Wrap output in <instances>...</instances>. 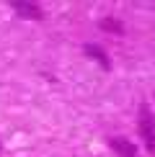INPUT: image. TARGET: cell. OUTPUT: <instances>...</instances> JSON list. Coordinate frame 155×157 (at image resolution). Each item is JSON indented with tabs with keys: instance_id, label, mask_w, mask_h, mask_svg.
Returning a JSON list of instances; mask_svg holds the SVG:
<instances>
[{
	"instance_id": "obj_6",
	"label": "cell",
	"mask_w": 155,
	"mask_h": 157,
	"mask_svg": "<svg viewBox=\"0 0 155 157\" xmlns=\"http://www.w3.org/2000/svg\"><path fill=\"white\" fill-rule=\"evenodd\" d=\"M0 152H3V144H0Z\"/></svg>"
},
{
	"instance_id": "obj_3",
	"label": "cell",
	"mask_w": 155,
	"mask_h": 157,
	"mask_svg": "<svg viewBox=\"0 0 155 157\" xmlns=\"http://www.w3.org/2000/svg\"><path fill=\"white\" fill-rule=\"evenodd\" d=\"M10 8L18 13L21 18H34V21H39V18L44 16L42 8H39L36 3H23V0H10Z\"/></svg>"
},
{
	"instance_id": "obj_1",
	"label": "cell",
	"mask_w": 155,
	"mask_h": 157,
	"mask_svg": "<svg viewBox=\"0 0 155 157\" xmlns=\"http://www.w3.org/2000/svg\"><path fill=\"white\" fill-rule=\"evenodd\" d=\"M137 129H140V136H142V142L147 144V149L155 155V116H153V108L147 106V103H142V106H140Z\"/></svg>"
},
{
	"instance_id": "obj_2",
	"label": "cell",
	"mask_w": 155,
	"mask_h": 157,
	"mask_svg": "<svg viewBox=\"0 0 155 157\" xmlns=\"http://www.w3.org/2000/svg\"><path fill=\"white\" fill-rule=\"evenodd\" d=\"M109 147L116 152V157H137V147L127 139V136H111Z\"/></svg>"
},
{
	"instance_id": "obj_4",
	"label": "cell",
	"mask_w": 155,
	"mask_h": 157,
	"mask_svg": "<svg viewBox=\"0 0 155 157\" xmlns=\"http://www.w3.org/2000/svg\"><path fill=\"white\" fill-rule=\"evenodd\" d=\"M83 52H85V57H90V59H96L101 64L103 70H111V59H109V54L106 52H103L98 44H85V47H83Z\"/></svg>"
},
{
	"instance_id": "obj_5",
	"label": "cell",
	"mask_w": 155,
	"mask_h": 157,
	"mask_svg": "<svg viewBox=\"0 0 155 157\" xmlns=\"http://www.w3.org/2000/svg\"><path fill=\"white\" fill-rule=\"evenodd\" d=\"M101 29H103V31H111V34H121V31H124L116 18H103V21H101Z\"/></svg>"
}]
</instances>
